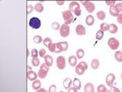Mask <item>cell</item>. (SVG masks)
I'll use <instances>...</instances> for the list:
<instances>
[{
    "instance_id": "20",
    "label": "cell",
    "mask_w": 122,
    "mask_h": 92,
    "mask_svg": "<svg viewBox=\"0 0 122 92\" xmlns=\"http://www.w3.org/2000/svg\"><path fill=\"white\" fill-rule=\"evenodd\" d=\"M32 88L34 91H38L41 88V81L40 80H35L32 82Z\"/></svg>"
},
{
    "instance_id": "13",
    "label": "cell",
    "mask_w": 122,
    "mask_h": 92,
    "mask_svg": "<svg viewBox=\"0 0 122 92\" xmlns=\"http://www.w3.org/2000/svg\"><path fill=\"white\" fill-rule=\"evenodd\" d=\"M78 58H76V56L74 55H71L68 58V62L70 64V65L71 67H76V65L78 64Z\"/></svg>"
},
{
    "instance_id": "4",
    "label": "cell",
    "mask_w": 122,
    "mask_h": 92,
    "mask_svg": "<svg viewBox=\"0 0 122 92\" xmlns=\"http://www.w3.org/2000/svg\"><path fill=\"white\" fill-rule=\"evenodd\" d=\"M28 25L33 29H39L41 26V21L37 17H32L29 20Z\"/></svg>"
},
{
    "instance_id": "26",
    "label": "cell",
    "mask_w": 122,
    "mask_h": 92,
    "mask_svg": "<svg viewBox=\"0 0 122 92\" xmlns=\"http://www.w3.org/2000/svg\"><path fill=\"white\" fill-rule=\"evenodd\" d=\"M114 59H115L117 62H122V52L121 51H116V52L114 55Z\"/></svg>"
},
{
    "instance_id": "43",
    "label": "cell",
    "mask_w": 122,
    "mask_h": 92,
    "mask_svg": "<svg viewBox=\"0 0 122 92\" xmlns=\"http://www.w3.org/2000/svg\"><path fill=\"white\" fill-rule=\"evenodd\" d=\"M109 91H110V92H121V91H120L119 88H117V87H114V86H113V87H111Z\"/></svg>"
},
{
    "instance_id": "41",
    "label": "cell",
    "mask_w": 122,
    "mask_h": 92,
    "mask_svg": "<svg viewBox=\"0 0 122 92\" xmlns=\"http://www.w3.org/2000/svg\"><path fill=\"white\" fill-rule=\"evenodd\" d=\"M40 68H41V69H44V70H46V71H49V70H50V67H48L47 65L45 63L42 64L41 65Z\"/></svg>"
},
{
    "instance_id": "39",
    "label": "cell",
    "mask_w": 122,
    "mask_h": 92,
    "mask_svg": "<svg viewBox=\"0 0 122 92\" xmlns=\"http://www.w3.org/2000/svg\"><path fill=\"white\" fill-rule=\"evenodd\" d=\"M46 55H47V54H46V50L44 49V48L40 49V51H39V56L41 58H44Z\"/></svg>"
},
{
    "instance_id": "6",
    "label": "cell",
    "mask_w": 122,
    "mask_h": 92,
    "mask_svg": "<svg viewBox=\"0 0 122 92\" xmlns=\"http://www.w3.org/2000/svg\"><path fill=\"white\" fill-rule=\"evenodd\" d=\"M56 64L59 70H63V69L66 68V61L65 57L62 55L57 57L56 59Z\"/></svg>"
},
{
    "instance_id": "25",
    "label": "cell",
    "mask_w": 122,
    "mask_h": 92,
    "mask_svg": "<svg viewBox=\"0 0 122 92\" xmlns=\"http://www.w3.org/2000/svg\"><path fill=\"white\" fill-rule=\"evenodd\" d=\"M109 13L110 15H112V16H114V17H117L118 15L120 13L118 12V11L116 9V8L114 6H112V7H110L109 9Z\"/></svg>"
},
{
    "instance_id": "23",
    "label": "cell",
    "mask_w": 122,
    "mask_h": 92,
    "mask_svg": "<svg viewBox=\"0 0 122 92\" xmlns=\"http://www.w3.org/2000/svg\"><path fill=\"white\" fill-rule=\"evenodd\" d=\"M34 10H35L37 12H38V13L43 12V11L44 10V7L43 6V4H42L41 2L36 3L35 6H34Z\"/></svg>"
},
{
    "instance_id": "47",
    "label": "cell",
    "mask_w": 122,
    "mask_h": 92,
    "mask_svg": "<svg viewBox=\"0 0 122 92\" xmlns=\"http://www.w3.org/2000/svg\"><path fill=\"white\" fill-rule=\"evenodd\" d=\"M64 3H65V2H63V1H62V2H59V1H57V2H56V4H57V5H60V6L63 5Z\"/></svg>"
},
{
    "instance_id": "38",
    "label": "cell",
    "mask_w": 122,
    "mask_h": 92,
    "mask_svg": "<svg viewBox=\"0 0 122 92\" xmlns=\"http://www.w3.org/2000/svg\"><path fill=\"white\" fill-rule=\"evenodd\" d=\"M114 7L116 8V9L118 11V12L121 13L122 12V2H118L117 3L115 6H114Z\"/></svg>"
},
{
    "instance_id": "8",
    "label": "cell",
    "mask_w": 122,
    "mask_h": 92,
    "mask_svg": "<svg viewBox=\"0 0 122 92\" xmlns=\"http://www.w3.org/2000/svg\"><path fill=\"white\" fill-rule=\"evenodd\" d=\"M81 3L83 5V6L85 7L86 10L89 13H92L95 10V6L93 2H89V1H86V2H81Z\"/></svg>"
},
{
    "instance_id": "46",
    "label": "cell",
    "mask_w": 122,
    "mask_h": 92,
    "mask_svg": "<svg viewBox=\"0 0 122 92\" xmlns=\"http://www.w3.org/2000/svg\"><path fill=\"white\" fill-rule=\"evenodd\" d=\"M36 92H47V90H46L45 88H41V89L37 91Z\"/></svg>"
},
{
    "instance_id": "44",
    "label": "cell",
    "mask_w": 122,
    "mask_h": 92,
    "mask_svg": "<svg viewBox=\"0 0 122 92\" xmlns=\"http://www.w3.org/2000/svg\"><path fill=\"white\" fill-rule=\"evenodd\" d=\"M117 22L119 23V24L122 25V13H120L118 15V16L117 17Z\"/></svg>"
},
{
    "instance_id": "42",
    "label": "cell",
    "mask_w": 122,
    "mask_h": 92,
    "mask_svg": "<svg viewBox=\"0 0 122 92\" xmlns=\"http://www.w3.org/2000/svg\"><path fill=\"white\" fill-rule=\"evenodd\" d=\"M106 5H108V6L110 7H112V6H115V1H106L105 2Z\"/></svg>"
},
{
    "instance_id": "16",
    "label": "cell",
    "mask_w": 122,
    "mask_h": 92,
    "mask_svg": "<svg viewBox=\"0 0 122 92\" xmlns=\"http://www.w3.org/2000/svg\"><path fill=\"white\" fill-rule=\"evenodd\" d=\"M44 61H45L44 63L47 64L48 67H51L53 64V58L51 55H46L44 58Z\"/></svg>"
},
{
    "instance_id": "11",
    "label": "cell",
    "mask_w": 122,
    "mask_h": 92,
    "mask_svg": "<svg viewBox=\"0 0 122 92\" xmlns=\"http://www.w3.org/2000/svg\"><path fill=\"white\" fill-rule=\"evenodd\" d=\"M56 45H57V47H58V48L60 51V52H66V51H67V49L69 48V43H68L67 41L57 42Z\"/></svg>"
},
{
    "instance_id": "52",
    "label": "cell",
    "mask_w": 122,
    "mask_h": 92,
    "mask_svg": "<svg viewBox=\"0 0 122 92\" xmlns=\"http://www.w3.org/2000/svg\"><path fill=\"white\" fill-rule=\"evenodd\" d=\"M47 92H49V91H47Z\"/></svg>"
},
{
    "instance_id": "51",
    "label": "cell",
    "mask_w": 122,
    "mask_h": 92,
    "mask_svg": "<svg viewBox=\"0 0 122 92\" xmlns=\"http://www.w3.org/2000/svg\"><path fill=\"white\" fill-rule=\"evenodd\" d=\"M60 92H63V91H60Z\"/></svg>"
},
{
    "instance_id": "36",
    "label": "cell",
    "mask_w": 122,
    "mask_h": 92,
    "mask_svg": "<svg viewBox=\"0 0 122 92\" xmlns=\"http://www.w3.org/2000/svg\"><path fill=\"white\" fill-rule=\"evenodd\" d=\"M30 56L32 58H37L39 56V52H37L36 48H33L30 52Z\"/></svg>"
},
{
    "instance_id": "34",
    "label": "cell",
    "mask_w": 122,
    "mask_h": 92,
    "mask_svg": "<svg viewBox=\"0 0 122 92\" xmlns=\"http://www.w3.org/2000/svg\"><path fill=\"white\" fill-rule=\"evenodd\" d=\"M53 42H52V39L51 38H45L44 39V41H43V44H44V46H46V47H48V46L51 45V44H52Z\"/></svg>"
},
{
    "instance_id": "35",
    "label": "cell",
    "mask_w": 122,
    "mask_h": 92,
    "mask_svg": "<svg viewBox=\"0 0 122 92\" xmlns=\"http://www.w3.org/2000/svg\"><path fill=\"white\" fill-rule=\"evenodd\" d=\"M107 91H108V89L104 84H100L97 87V92H106Z\"/></svg>"
},
{
    "instance_id": "37",
    "label": "cell",
    "mask_w": 122,
    "mask_h": 92,
    "mask_svg": "<svg viewBox=\"0 0 122 92\" xmlns=\"http://www.w3.org/2000/svg\"><path fill=\"white\" fill-rule=\"evenodd\" d=\"M34 9V6L31 5H28V6H27V14L30 15V13H32Z\"/></svg>"
},
{
    "instance_id": "9",
    "label": "cell",
    "mask_w": 122,
    "mask_h": 92,
    "mask_svg": "<svg viewBox=\"0 0 122 92\" xmlns=\"http://www.w3.org/2000/svg\"><path fill=\"white\" fill-rule=\"evenodd\" d=\"M115 78H116L115 75L112 74V73H110V74L107 75L106 78H105V82H106L107 86H108L109 87H113V84H114V80H115Z\"/></svg>"
},
{
    "instance_id": "3",
    "label": "cell",
    "mask_w": 122,
    "mask_h": 92,
    "mask_svg": "<svg viewBox=\"0 0 122 92\" xmlns=\"http://www.w3.org/2000/svg\"><path fill=\"white\" fill-rule=\"evenodd\" d=\"M63 18L64 20V23L70 25L73 22V14L70 10H65L62 12Z\"/></svg>"
},
{
    "instance_id": "2",
    "label": "cell",
    "mask_w": 122,
    "mask_h": 92,
    "mask_svg": "<svg viewBox=\"0 0 122 92\" xmlns=\"http://www.w3.org/2000/svg\"><path fill=\"white\" fill-rule=\"evenodd\" d=\"M87 69H88V64L86 61H80V62L76 66L75 71L78 75L81 76L85 73V71Z\"/></svg>"
},
{
    "instance_id": "29",
    "label": "cell",
    "mask_w": 122,
    "mask_h": 92,
    "mask_svg": "<svg viewBox=\"0 0 122 92\" xmlns=\"http://www.w3.org/2000/svg\"><path fill=\"white\" fill-rule=\"evenodd\" d=\"M109 29V25L108 23H105V22H103L100 25V30L102 31V32H107V31H108Z\"/></svg>"
},
{
    "instance_id": "12",
    "label": "cell",
    "mask_w": 122,
    "mask_h": 92,
    "mask_svg": "<svg viewBox=\"0 0 122 92\" xmlns=\"http://www.w3.org/2000/svg\"><path fill=\"white\" fill-rule=\"evenodd\" d=\"M27 78L29 80H31V81H34V80H37V78H38L37 74L34 71H28L27 72Z\"/></svg>"
},
{
    "instance_id": "15",
    "label": "cell",
    "mask_w": 122,
    "mask_h": 92,
    "mask_svg": "<svg viewBox=\"0 0 122 92\" xmlns=\"http://www.w3.org/2000/svg\"><path fill=\"white\" fill-rule=\"evenodd\" d=\"M47 48H48V50L51 52H53V53H60V51L59 50L58 47H57L56 43H52V44H51L47 47Z\"/></svg>"
},
{
    "instance_id": "14",
    "label": "cell",
    "mask_w": 122,
    "mask_h": 92,
    "mask_svg": "<svg viewBox=\"0 0 122 92\" xmlns=\"http://www.w3.org/2000/svg\"><path fill=\"white\" fill-rule=\"evenodd\" d=\"M72 80L70 78H65L64 80H63V87L65 88V89H66V90L70 89V88L71 87V86H72Z\"/></svg>"
},
{
    "instance_id": "27",
    "label": "cell",
    "mask_w": 122,
    "mask_h": 92,
    "mask_svg": "<svg viewBox=\"0 0 122 92\" xmlns=\"http://www.w3.org/2000/svg\"><path fill=\"white\" fill-rule=\"evenodd\" d=\"M76 58H77L78 59H82V58H83L84 55H85V52H84L83 49L79 48L76 51Z\"/></svg>"
},
{
    "instance_id": "19",
    "label": "cell",
    "mask_w": 122,
    "mask_h": 92,
    "mask_svg": "<svg viewBox=\"0 0 122 92\" xmlns=\"http://www.w3.org/2000/svg\"><path fill=\"white\" fill-rule=\"evenodd\" d=\"M72 86L73 87H75L76 89L77 90H80L82 87V83H81V80H80L79 78H75L73 79V81H72Z\"/></svg>"
},
{
    "instance_id": "40",
    "label": "cell",
    "mask_w": 122,
    "mask_h": 92,
    "mask_svg": "<svg viewBox=\"0 0 122 92\" xmlns=\"http://www.w3.org/2000/svg\"><path fill=\"white\" fill-rule=\"evenodd\" d=\"M56 84H52L51 86H50L49 90H48L49 92H56Z\"/></svg>"
},
{
    "instance_id": "48",
    "label": "cell",
    "mask_w": 122,
    "mask_h": 92,
    "mask_svg": "<svg viewBox=\"0 0 122 92\" xmlns=\"http://www.w3.org/2000/svg\"><path fill=\"white\" fill-rule=\"evenodd\" d=\"M28 71H32L31 70V67H30V66H28Z\"/></svg>"
},
{
    "instance_id": "7",
    "label": "cell",
    "mask_w": 122,
    "mask_h": 92,
    "mask_svg": "<svg viewBox=\"0 0 122 92\" xmlns=\"http://www.w3.org/2000/svg\"><path fill=\"white\" fill-rule=\"evenodd\" d=\"M108 45L112 50L115 51V50H117L119 48L120 42L117 39H116L115 38H110L108 40Z\"/></svg>"
},
{
    "instance_id": "10",
    "label": "cell",
    "mask_w": 122,
    "mask_h": 92,
    "mask_svg": "<svg viewBox=\"0 0 122 92\" xmlns=\"http://www.w3.org/2000/svg\"><path fill=\"white\" fill-rule=\"evenodd\" d=\"M76 33L78 34V35L80 36H82V35H85L86 34V29L85 28V26L82 25H77L76 26Z\"/></svg>"
},
{
    "instance_id": "24",
    "label": "cell",
    "mask_w": 122,
    "mask_h": 92,
    "mask_svg": "<svg viewBox=\"0 0 122 92\" xmlns=\"http://www.w3.org/2000/svg\"><path fill=\"white\" fill-rule=\"evenodd\" d=\"M118 31V27L115 24H111L109 25V29L108 32L111 34H116Z\"/></svg>"
},
{
    "instance_id": "31",
    "label": "cell",
    "mask_w": 122,
    "mask_h": 92,
    "mask_svg": "<svg viewBox=\"0 0 122 92\" xmlns=\"http://www.w3.org/2000/svg\"><path fill=\"white\" fill-rule=\"evenodd\" d=\"M33 41L34 43L36 44H40L41 43V42H43V38H42V37L41 35H38V34H37V35H35L34 38H33Z\"/></svg>"
},
{
    "instance_id": "5",
    "label": "cell",
    "mask_w": 122,
    "mask_h": 92,
    "mask_svg": "<svg viewBox=\"0 0 122 92\" xmlns=\"http://www.w3.org/2000/svg\"><path fill=\"white\" fill-rule=\"evenodd\" d=\"M70 25L64 23L62 25H61L60 29V34L61 37L63 38H66L70 35Z\"/></svg>"
},
{
    "instance_id": "45",
    "label": "cell",
    "mask_w": 122,
    "mask_h": 92,
    "mask_svg": "<svg viewBox=\"0 0 122 92\" xmlns=\"http://www.w3.org/2000/svg\"><path fill=\"white\" fill-rule=\"evenodd\" d=\"M67 92H78V90L76 89V88L73 87H71L70 89L67 90Z\"/></svg>"
},
{
    "instance_id": "50",
    "label": "cell",
    "mask_w": 122,
    "mask_h": 92,
    "mask_svg": "<svg viewBox=\"0 0 122 92\" xmlns=\"http://www.w3.org/2000/svg\"><path fill=\"white\" fill-rule=\"evenodd\" d=\"M106 92H110V91H108H108H107Z\"/></svg>"
},
{
    "instance_id": "49",
    "label": "cell",
    "mask_w": 122,
    "mask_h": 92,
    "mask_svg": "<svg viewBox=\"0 0 122 92\" xmlns=\"http://www.w3.org/2000/svg\"><path fill=\"white\" fill-rule=\"evenodd\" d=\"M121 80H122V74H121Z\"/></svg>"
},
{
    "instance_id": "1",
    "label": "cell",
    "mask_w": 122,
    "mask_h": 92,
    "mask_svg": "<svg viewBox=\"0 0 122 92\" xmlns=\"http://www.w3.org/2000/svg\"><path fill=\"white\" fill-rule=\"evenodd\" d=\"M69 10L72 12V14L76 15V16H80L82 14L81 7L79 6V3L77 2H71L69 5Z\"/></svg>"
},
{
    "instance_id": "22",
    "label": "cell",
    "mask_w": 122,
    "mask_h": 92,
    "mask_svg": "<svg viewBox=\"0 0 122 92\" xmlns=\"http://www.w3.org/2000/svg\"><path fill=\"white\" fill-rule=\"evenodd\" d=\"M100 66V62H99V60L97 59V58H94L91 61V67L93 69V70H96L98 69Z\"/></svg>"
},
{
    "instance_id": "21",
    "label": "cell",
    "mask_w": 122,
    "mask_h": 92,
    "mask_svg": "<svg viewBox=\"0 0 122 92\" xmlns=\"http://www.w3.org/2000/svg\"><path fill=\"white\" fill-rule=\"evenodd\" d=\"M47 73H48L47 71L40 68L39 71H38V72H37L38 78H41V79H44V78H47Z\"/></svg>"
},
{
    "instance_id": "30",
    "label": "cell",
    "mask_w": 122,
    "mask_h": 92,
    "mask_svg": "<svg viewBox=\"0 0 122 92\" xmlns=\"http://www.w3.org/2000/svg\"><path fill=\"white\" fill-rule=\"evenodd\" d=\"M103 37H104V32H102L101 30H98L96 34H95V38L97 40H102Z\"/></svg>"
},
{
    "instance_id": "18",
    "label": "cell",
    "mask_w": 122,
    "mask_h": 92,
    "mask_svg": "<svg viewBox=\"0 0 122 92\" xmlns=\"http://www.w3.org/2000/svg\"><path fill=\"white\" fill-rule=\"evenodd\" d=\"M86 23L87 25L92 26L95 23V18H94L93 15H87L86 18Z\"/></svg>"
},
{
    "instance_id": "33",
    "label": "cell",
    "mask_w": 122,
    "mask_h": 92,
    "mask_svg": "<svg viewBox=\"0 0 122 92\" xmlns=\"http://www.w3.org/2000/svg\"><path fill=\"white\" fill-rule=\"evenodd\" d=\"M51 26H52V29H53V30H55V31L60 30V27H61L60 24V23H59L58 22H53Z\"/></svg>"
},
{
    "instance_id": "28",
    "label": "cell",
    "mask_w": 122,
    "mask_h": 92,
    "mask_svg": "<svg viewBox=\"0 0 122 92\" xmlns=\"http://www.w3.org/2000/svg\"><path fill=\"white\" fill-rule=\"evenodd\" d=\"M96 15H97V18L101 21L104 20V19L106 18V13L104 11H102V10L98 11L97 12V14H96Z\"/></svg>"
},
{
    "instance_id": "17",
    "label": "cell",
    "mask_w": 122,
    "mask_h": 92,
    "mask_svg": "<svg viewBox=\"0 0 122 92\" xmlns=\"http://www.w3.org/2000/svg\"><path fill=\"white\" fill-rule=\"evenodd\" d=\"M84 91L85 92H95V87L93 84L86 83L84 86Z\"/></svg>"
},
{
    "instance_id": "32",
    "label": "cell",
    "mask_w": 122,
    "mask_h": 92,
    "mask_svg": "<svg viewBox=\"0 0 122 92\" xmlns=\"http://www.w3.org/2000/svg\"><path fill=\"white\" fill-rule=\"evenodd\" d=\"M31 64L34 67H38L40 65V60L38 58H32Z\"/></svg>"
}]
</instances>
